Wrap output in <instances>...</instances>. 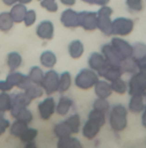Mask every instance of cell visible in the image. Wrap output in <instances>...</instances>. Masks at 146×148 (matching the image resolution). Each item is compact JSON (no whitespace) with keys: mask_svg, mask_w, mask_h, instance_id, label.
Returning a JSON list of instances; mask_svg holds the SVG:
<instances>
[{"mask_svg":"<svg viewBox=\"0 0 146 148\" xmlns=\"http://www.w3.org/2000/svg\"><path fill=\"white\" fill-rule=\"evenodd\" d=\"M128 110L122 103H116L109 112V125L113 131L123 132L128 126Z\"/></svg>","mask_w":146,"mask_h":148,"instance_id":"1","label":"cell"},{"mask_svg":"<svg viewBox=\"0 0 146 148\" xmlns=\"http://www.w3.org/2000/svg\"><path fill=\"white\" fill-rule=\"evenodd\" d=\"M99 79V74L95 71L91 70L90 68H83L79 70L78 73L75 75L74 84L77 88L81 90H88V89L93 88Z\"/></svg>","mask_w":146,"mask_h":148,"instance_id":"2","label":"cell"},{"mask_svg":"<svg viewBox=\"0 0 146 148\" xmlns=\"http://www.w3.org/2000/svg\"><path fill=\"white\" fill-rule=\"evenodd\" d=\"M97 29L104 34L107 37L113 36V19L112 15L114 13V10L109 5L101 6V8L97 10Z\"/></svg>","mask_w":146,"mask_h":148,"instance_id":"3","label":"cell"},{"mask_svg":"<svg viewBox=\"0 0 146 148\" xmlns=\"http://www.w3.org/2000/svg\"><path fill=\"white\" fill-rule=\"evenodd\" d=\"M146 92V70L139 69L132 74L128 81L129 95H144Z\"/></svg>","mask_w":146,"mask_h":148,"instance_id":"4","label":"cell"},{"mask_svg":"<svg viewBox=\"0 0 146 148\" xmlns=\"http://www.w3.org/2000/svg\"><path fill=\"white\" fill-rule=\"evenodd\" d=\"M135 27L134 21L130 17H125V16H120L117 17L113 21V36L116 37H127L130 34H132Z\"/></svg>","mask_w":146,"mask_h":148,"instance_id":"5","label":"cell"},{"mask_svg":"<svg viewBox=\"0 0 146 148\" xmlns=\"http://www.w3.org/2000/svg\"><path fill=\"white\" fill-rule=\"evenodd\" d=\"M59 75L60 74L54 69H48V71L45 72L41 86L43 87L46 95H52L55 92H58V89H59Z\"/></svg>","mask_w":146,"mask_h":148,"instance_id":"6","label":"cell"},{"mask_svg":"<svg viewBox=\"0 0 146 148\" xmlns=\"http://www.w3.org/2000/svg\"><path fill=\"white\" fill-rule=\"evenodd\" d=\"M78 27L86 32L97 29V13L95 11L86 10L78 12Z\"/></svg>","mask_w":146,"mask_h":148,"instance_id":"7","label":"cell"},{"mask_svg":"<svg viewBox=\"0 0 146 148\" xmlns=\"http://www.w3.org/2000/svg\"><path fill=\"white\" fill-rule=\"evenodd\" d=\"M110 44H111L112 47L114 48V50L117 52V54L121 57V59L123 61L132 57L133 47L125 39H123L121 37H114L111 40V43Z\"/></svg>","mask_w":146,"mask_h":148,"instance_id":"8","label":"cell"},{"mask_svg":"<svg viewBox=\"0 0 146 148\" xmlns=\"http://www.w3.org/2000/svg\"><path fill=\"white\" fill-rule=\"evenodd\" d=\"M56 101L53 97L48 95L38 105V113L42 120L48 121L56 113Z\"/></svg>","mask_w":146,"mask_h":148,"instance_id":"9","label":"cell"},{"mask_svg":"<svg viewBox=\"0 0 146 148\" xmlns=\"http://www.w3.org/2000/svg\"><path fill=\"white\" fill-rule=\"evenodd\" d=\"M87 65L88 68L95 71L99 75L109 66V63L101 52H93L87 58Z\"/></svg>","mask_w":146,"mask_h":148,"instance_id":"10","label":"cell"},{"mask_svg":"<svg viewBox=\"0 0 146 148\" xmlns=\"http://www.w3.org/2000/svg\"><path fill=\"white\" fill-rule=\"evenodd\" d=\"M6 80L12 84L13 87H17L21 90H25L31 83V80L29 79L27 75L23 74L19 71H10L6 76Z\"/></svg>","mask_w":146,"mask_h":148,"instance_id":"11","label":"cell"},{"mask_svg":"<svg viewBox=\"0 0 146 148\" xmlns=\"http://www.w3.org/2000/svg\"><path fill=\"white\" fill-rule=\"evenodd\" d=\"M60 21L67 29H76L78 27V12L72 8L65 9L60 15Z\"/></svg>","mask_w":146,"mask_h":148,"instance_id":"12","label":"cell"},{"mask_svg":"<svg viewBox=\"0 0 146 148\" xmlns=\"http://www.w3.org/2000/svg\"><path fill=\"white\" fill-rule=\"evenodd\" d=\"M36 34L38 38L44 41H50L54 38L55 34V27L54 23L51 21H43L37 25Z\"/></svg>","mask_w":146,"mask_h":148,"instance_id":"13","label":"cell"},{"mask_svg":"<svg viewBox=\"0 0 146 148\" xmlns=\"http://www.w3.org/2000/svg\"><path fill=\"white\" fill-rule=\"evenodd\" d=\"M101 53L104 55V57L106 58L107 62L109 63V65L112 66H118L120 67L121 63L123 62V60L121 59L119 55L117 54V52L114 50V48L112 47L111 44H105L101 46Z\"/></svg>","mask_w":146,"mask_h":148,"instance_id":"14","label":"cell"},{"mask_svg":"<svg viewBox=\"0 0 146 148\" xmlns=\"http://www.w3.org/2000/svg\"><path fill=\"white\" fill-rule=\"evenodd\" d=\"M11 117L14 118L15 120H19L23 123L31 124L34 120V115L31 112V110H29L27 108H21V107H15L12 106L11 110L9 111Z\"/></svg>","mask_w":146,"mask_h":148,"instance_id":"15","label":"cell"},{"mask_svg":"<svg viewBox=\"0 0 146 148\" xmlns=\"http://www.w3.org/2000/svg\"><path fill=\"white\" fill-rule=\"evenodd\" d=\"M146 106V101L144 95H130L129 103H128L127 110L134 115H141L144 108Z\"/></svg>","mask_w":146,"mask_h":148,"instance_id":"16","label":"cell"},{"mask_svg":"<svg viewBox=\"0 0 146 148\" xmlns=\"http://www.w3.org/2000/svg\"><path fill=\"white\" fill-rule=\"evenodd\" d=\"M101 126H99L95 122L87 119L82 125V127H81V134H82V136L85 139L93 140L97 137V135L101 132Z\"/></svg>","mask_w":146,"mask_h":148,"instance_id":"17","label":"cell"},{"mask_svg":"<svg viewBox=\"0 0 146 148\" xmlns=\"http://www.w3.org/2000/svg\"><path fill=\"white\" fill-rule=\"evenodd\" d=\"M93 90H95V95L97 99H108L113 93L111 83L103 78H99V81L95 83V85L93 86Z\"/></svg>","mask_w":146,"mask_h":148,"instance_id":"18","label":"cell"},{"mask_svg":"<svg viewBox=\"0 0 146 148\" xmlns=\"http://www.w3.org/2000/svg\"><path fill=\"white\" fill-rule=\"evenodd\" d=\"M72 107H73V101L69 97L62 95L59 97L58 103H56V113L61 117H65L71 111Z\"/></svg>","mask_w":146,"mask_h":148,"instance_id":"19","label":"cell"},{"mask_svg":"<svg viewBox=\"0 0 146 148\" xmlns=\"http://www.w3.org/2000/svg\"><path fill=\"white\" fill-rule=\"evenodd\" d=\"M68 54L73 60L80 59L84 54V45L80 40H73L68 45Z\"/></svg>","mask_w":146,"mask_h":148,"instance_id":"20","label":"cell"},{"mask_svg":"<svg viewBox=\"0 0 146 148\" xmlns=\"http://www.w3.org/2000/svg\"><path fill=\"white\" fill-rule=\"evenodd\" d=\"M99 78H103L105 80L111 81L113 80H116L118 78H121L123 76V72H122L121 68L118 67V66H112V65H109L101 74L99 75Z\"/></svg>","mask_w":146,"mask_h":148,"instance_id":"21","label":"cell"},{"mask_svg":"<svg viewBox=\"0 0 146 148\" xmlns=\"http://www.w3.org/2000/svg\"><path fill=\"white\" fill-rule=\"evenodd\" d=\"M57 148H83V144L78 138L74 136L59 138L56 144Z\"/></svg>","mask_w":146,"mask_h":148,"instance_id":"22","label":"cell"},{"mask_svg":"<svg viewBox=\"0 0 146 148\" xmlns=\"http://www.w3.org/2000/svg\"><path fill=\"white\" fill-rule=\"evenodd\" d=\"M57 56L54 52L50 51H44L43 53L40 55V63L43 67L47 68V69H53L57 64Z\"/></svg>","mask_w":146,"mask_h":148,"instance_id":"23","label":"cell"},{"mask_svg":"<svg viewBox=\"0 0 146 148\" xmlns=\"http://www.w3.org/2000/svg\"><path fill=\"white\" fill-rule=\"evenodd\" d=\"M23 64V56L16 51H12L6 56V65L9 71H16Z\"/></svg>","mask_w":146,"mask_h":148,"instance_id":"24","label":"cell"},{"mask_svg":"<svg viewBox=\"0 0 146 148\" xmlns=\"http://www.w3.org/2000/svg\"><path fill=\"white\" fill-rule=\"evenodd\" d=\"M27 11V9L25 4L15 3L14 5H12L9 13H10L14 23H23V18H25Z\"/></svg>","mask_w":146,"mask_h":148,"instance_id":"25","label":"cell"},{"mask_svg":"<svg viewBox=\"0 0 146 148\" xmlns=\"http://www.w3.org/2000/svg\"><path fill=\"white\" fill-rule=\"evenodd\" d=\"M53 133L56 137L59 139V138H63V137H68V136H72L73 133L71 131V128L69 127L68 123L66 122V120L62 122L57 123L55 126L53 127Z\"/></svg>","mask_w":146,"mask_h":148,"instance_id":"26","label":"cell"},{"mask_svg":"<svg viewBox=\"0 0 146 148\" xmlns=\"http://www.w3.org/2000/svg\"><path fill=\"white\" fill-rule=\"evenodd\" d=\"M11 97H12V106L21 108H27L33 101L23 90L11 95Z\"/></svg>","mask_w":146,"mask_h":148,"instance_id":"27","label":"cell"},{"mask_svg":"<svg viewBox=\"0 0 146 148\" xmlns=\"http://www.w3.org/2000/svg\"><path fill=\"white\" fill-rule=\"evenodd\" d=\"M72 85V75L69 71H63L59 75V89L58 92H67Z\"/></svg>","mask_w":146,"mask_h":148,"instance_id":"28","label":"cell"},{"mask_svg":"<svg viewBox=\"0 0 146 148\" xmlns=\"http://www.w3.org/2000/svg\"><path fill=\"white\" fill-rule=\"evenodd\" d=\"M13 25H14V21L10 13L7 11H3L0 13V31L3 33H7L12 29Z\"/></svg>","mask_w":146,"mask_h":148,"instance_id":"29","label":"cell"},{"mask_svg":"<svg viewBox=\"0 0 146 148\" xmlns=\"http://www.w3.org/2000/svg\"><path fill=\"white\" fill-rule=\"evenodd\" d=\"M27 128H29V124L23 123V122L19 121V120H15L13 123L10 124L9 133H10V135L13 136V137L19 138Z\"/></svg>","mask_w":146,"mask_h":148,"instance_id":"30","label":"cell"},{"mask_svg":"<svg viewBox=\"0 0 146 148\" xmlns=\"http://www.w3.org/2000/svg\"><path fill=\"white\" fill-rule=\"evenodd\" d=\"M44 74H45V72L43 71V69H42L40 66L36 65V66H33V67L29 69L27 77H29V79L31 80V82L41 85L42 81H43V78H44Z\"/></svg>","mask_w":146,"mask_h":148,"instance_id":"31","label":"cell"},{"mask_svg":"<svg viewBox=\"0 0 146 148\" xmlns=\"http://www.w3.org/2000/svg\"><path fill=\"white\" fill-rule=\"evenodd\" d=\"M133 47V52H132V59H134L136 62L146 58V44L142 43V42H137Z\"/></svg>","mask_w":146,"mask_h":148,"instance_id":"32","label":"cell"},{"mask_svg":"<svg viewBox=\"0 0 146 148\" xmlns=\"http://www.w3.org/2000/svg\"><path fill=\"white\" fill-rule=\"evenodd\" d=\"M23 91H25L32 99H40V97H43L44 93H45V91H44L43 87H42L41 85L36 84V83H33V82L29 83V85Z\"/></svg>","mask_w":146,"mask_h":148,"instance_id":"33","label":"cell"},{"mask_svg":"<svg viewBox=\"0 0 146 148\" xmlns=\"http://www.w3.org/2000/svg\"><path fill=\"white\" fill-rule=\"evenodd\" d=\"M111 87L113 92L119 95H123L128 92V82H126L123 78H118L116 80L111 81Z\"/></svg>","mask_w":146,"mask_h":148,"instance_id":"34","label":"cell"},{"mask_svg":"<svg viewBox=\"0 0 146 148\" xmlns=\"http://www.w3.org/2000/svg\"><path fill=\"white\" fill-rule=\"evenodd\" d=\"M66 122L68 123L69 127L71 128V131L73 135L78 134L81 130V119L78 114H72L66 119Z\"/></svg>","mask_w":146,"mask_h":148,"instance_id":"35","label":"cell"},{"mask_svg":"<svg viewBox=\"0 0 146 148\" xmlns=\"http://www.w3.org/2000/svg\"><path fill=\"white\" fill-rule=\"evenodd\" d=\"M120 68H121L123 74H131V75L139 70L138 69L137 62L134 59H132V58L124 60L121 63V65H120Z\"/></svg>","mask_w":146,"mask_h":148,"instance_id":"36","label":"cell"},{"mask_svg":"<svg viewBox=\"0 0 146 148\" xmlns=\"http://www.w3.org/2000/svg\"><path fill=\"white\" fill-rule=\"evenodd\" d=\"M12 108V97L8 92H0V112L6 113Z\"/></svg>","mask_w":146,"mask_h":148,"instance_id":"37","label":"cell"},{"mask_svg":"<svg viewBox=\"0 0 146 148\" xmlns=\"http://www.w3.org/2000/svg\"><path fill=\"white\" fill-rule=\"evenodd\" d=\"M87 119L95 122V124H97V125L101 126V127H103L104 125H106V122H107L106 114L101 113V112L97 111V110H93V109L88 113Z\"/></svg>","mask_w":146,"mask_h":148,"instance_id":"38","label":"cell"},{"mask_svg":"<svg viewBox=\"0 0 146 148\" xmlns=\"http://www.w3.org/2000/svg\"><path fill=\"white\" fill-rule=\"evenodd\" d=\"M93 109L97 110V111L101 112V113L104 114H109L110 109H111V105H110L109 101L106 99H97L93 101Z\"/></svg>","mask_w":146,"mask_h":148,"instance_id":"39","label":"cell"},{"mask_svg":"<svg viewBox=\"0 0 146 148\" xmlns=\"http://www.w3.org/2000/svg\"><path fill=\"white\" fill-rule=\"evenodd\" d=\"M38 134H39V131H38L36 128L29 127L25 132H23V135L19 137V140H21L23 143H29V142L35 141Z\"/></svg>","mask_w":146,"mask_h":148,"instance_id":"40","label":"cell"},{"mask_svg":"<svg viewBox=\"0 0 146 148\" xmlns=\"http://www.w3.org/2000/svg\"><path fill=\"white\" fill-rule=\"evenodd\" d=\"M126 5L133 12H139L143 9V0H126Z\"/></svg>","mask_w":146,"mask_h":148,"instance_id":"41","label":"cell"},{"mask_svg":"<svg viewBox=\"0 0 146 148\" xmlns=\"http://www.w3.org/2000/svg\"><path fill=\"white\" fill-rule=\"evenodd\" d=\"M41 6L49 12H56L59 8L56 0H41Z\"/></svg>","mask_w":146,"mask_h":148,"instance_id":"42","label":"cell"},{"mask_svg":"<svg viewBox=\"0 0 146 148\" xmlns=\"http://www.w3.org/2000/svg\"><path fill=\"white\" fill-rule=\"evenodd\" d=\"M36 21H37V12H36V10H34V9L27 10V13H25V18H23V23H25V27H32L36 23Z\"/></svg>","mask_w":146,"mask_h":148,"instance_id":"43","label":"cell"},{"mask_svg":"<svg viewBox=\"0 0 146 148\" xmlns=\"http://www.w3.org/2000/svg\"><path fill=\"white\" fill-rule=\"evenodd\" d=\"M14 87L12 86L10 82L6 79H0V92H9L11 91Z\"/></svg>","mask_w":146,"mask_h":148,"instance_id":"44","label":"cell"},{"mask_svg":"<svg viewBox=\"0 0 146 148\" xmlns=\"http://www.w3.org/2000/svg\"><path fill=\"white\" fill-rule=\"evenodd\" d=\"M10 124H11L10 121L5 117V113H1L0 112V127L7 130L10 127Z\"/></svg>","mask_w":146,"mask_h":148,"instance_id":"45","label":"cell"},{"mask_svg":"<svg viewBox=\"0 0 146 148\" xmlns=\"http://www.w3.org/2000/svg\"><path fill=\"white\" fill-rule=\"evenodd\" d=\"M60 2H61L63 5H65V6L71 7V6H74L75 5L76 0H60Z\"/></svg>","mask_w":146,"mask_h":148,"instance_id":"46","label":"cell"},{"mask_svg":"<svg viewBox=\"0 0 146 148\" xmlns=\"http://www.w3.org/2000/svg\"><path fill=\"white\" fill-rule=\"evenodd\" d=\"M137 65H138V69H143L146 70V58L142 60H139L137 61Z\"/></svg>","mask_w":146,"mask_h":148,"instance_id":"47","label":"cell"},{"mask_svg":"<svg viewBox=\"0 0 146 148\" xmlns=\"http://www.w3.org/2000/svg\"><path fill=\"white\" fill-rule=\"evenodd\" d=\"M141 124L146 129V106H145V108H144L143 112L141 113Z\"/></svg>","mask_w":146,"mask_h":148,"instance_id":"48","label":"cell"},{"mask_svg":"<svg viewBox=\"0 0 146 148\" xmlns=\"http://www.w3.org/2000/svg\"><path fill=\"white\" fill-rule=\"evenodd\" d=\"M111 0H95V4L99 5V6H105V5H108L110 3Z\"/></svg>","mask_w":146,"mask_h":148,"instance_id":"49","label":"cell"},{"mask_svg":"<svg viewBox=\"0 0 146 148\" xmlns=\"http://www.w3.org/2000/svg\"><path fill=\"white\" fill-rule=\"evenodd\" d=\"M23 148H38V145L35 141H32V142H29V143H25Z\"/></svg>","mask_w":146,"mask_h":148,"instance_id":"50","label":"cell"},{"mask_svg":"<svg viewBox=\"0 0 146 148\" xmlns=\"http://www.w3.org/2000/svg\"><path fill=\"white\" fill-rule=\"evenodd\" d=\"M2 2L7 6H12L15 3H17V0H2Z\"/></svg>","mask_w":146,"mask_h":148,"instance_id":"51","label":"cell"},{"mask_svg":"<svg viewBox=\"0 0 146 148\" xmlns=\"http://www.w3.org/2000/svg\"><path fill=\"white\" fill-rule=\"evenodd\" d=\"M17 2L21 3V4H29V3L32 2V0H17Z\"/></svg>","mask_w":146,"mask_h":148,"instance_id":"52","label":"cell"},{"mask_svg":"<svg viewBox=\"0 0 146 148\" xmlns=\"http://www.w3.org/2000/svg\"><path fill=\"white\" fill-rule=\"evenodd\" d=\"M81 1H83L84 3H86V4H89V5H93V4H95V0H81Z\"/></svg>","mask_w":146,"mask_h":148,"instance_id":"53","label":"cell"},{"mask_svg":"<svg viewBox=\"0 0 146 148\" xmlns=\"http://www.w3.org/2000/svg\"><path fill=\"white\" fill-rule=\"evenodd\" d=\"M5 132H6V130L5 129H3V128H1L0 127V137H1V136L2 135H4V133Z\"/></svg>","mask_w":146,"mask_h":148,"instance_id":"54","label":"cell"},{"mask_svg":"<svg viewBox=\"0 0 146 148\" xmlns=\"http://www.w3.org/2000/svg\"><path fill=\"white\" fill-rule=\"evenodd\" d=\"M144 99H145V101H146V92L144 93Z\"/></svg>","mask_w":146,"mask_h":148,"instance_id":"55","label":"cell"},{"mask_svg":"<svg viewBox=\"0 0 146 148\" xmlns=\"http://www.w3.org/2000/svg\"><path fill=\"white\" fill-rule=\"evenodd\" d=\"M145 143H146V141H145Z\"/></svg>","mask_w":146,"mask_h":148,"instance_id":"56","label":"cell"},{"mask_svg":"<svg viewBox=\"0 0 146 148\" xmlns=\"http://www.w3.org/2000/svg\"><path fill=\"white\" fill-rule=\"evenodd\" d=\"M40 1H41V0H40Z\"/></svg>","mask_w":146,"mask_h":148,"instance_id":"57","label":"cell"}]
</instances>
